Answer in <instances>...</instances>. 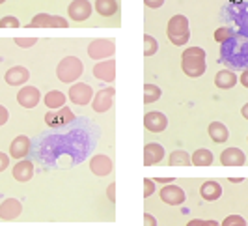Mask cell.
Here are the masks:
<instances>
[{
    "label": "cell",
    "instance_id": "52a82bcc",
    "mask_svg": "<svg viewBox=\"0 0 248 226\" xmlns=\"http://www.w3.org/2000/svg\"><path fill=\"white\" fill-rule=\"evenodd\" d=\"M67 99L73 101L75 105H78V107L90 105L92 99H93V90H92L90 84H84V82H73L69 86V92H67Z\"/></svg>",
    "mask_w": 248,
    "mask_h": 226
},
{
    "label": "cell",
    "instance_id": "8992f818",
    "mask_svg": "<svg viewBox=\"0 0 248 226\" xmlns=\"http://www.w3.org/2000/svg\"><path fill=\"white\" fill-rule=\"evenodd\" d=\"M116 52V43L114 39H107V38H99L93 39L88 43V56L92 60H107V58H112Z\"/></svg>",
    "mask_w": 248,
    "mask_h": 226
},
{
    "label": "cell",
    "instance_id": "74e56055",
    "mask_svg": "<svg viewBox=\"0 0 248 226\" xmlns=\"http://www.w3.org/2000/svg\"><path fill=\"white\" fill-rule=\"evenodd\" d=\"M10 166V155H6L4 151H0V172H4Z\"/></svg>",
    "mask_w": 248,
    "mask_h": 226
},
{
    "label": "cell",
    "instance_id": "277c9868",
    "mask_svg": "<svg viewBox=\"0 0 248 226\" xmlns=\"http://www.w3.org/2000/svg\"><path fill=\"white\" fill-rule=\"evenodd\" d=\"M224 15L230 17L237 26V34L248 39V2H241V0H233L226 6Z\"/></svg>",
    "mask_w": 248,
    "mask_h": 226
},
{
    "label": "cell",
    "instance_id": "f6af8a7d",
    "mask_svg": "<svg viewBox=\"0 0 248 226\" xmlns=\"http://www.w3.org/2000/svg\"><path fill=\"white\" fill-rule=\"evenodd\" d=\"M241 114H243V118L248 120V103L247 105H243V109H241Z\"/></svg>",
    "mask_w": 248,
    "mask_h": 226
},
{
    "label": "cell",
    "instance_id": "3957f363",
    "mask_svg": "<svg viewBox=\"0 0 248 226\" xmlns=\"http://www.w3.org/2000/svg\"><path fill=\"white\" fill-rule=\"evenodd\" d=\"M82 73H84V64L77 56H65L56 65V77L60 82H65V84L77 82Z\"/></svg>",
    "mask_w": 248,
    "mask_h": 226
},
{
    "label": "cell",
    "instance_id": "681fc988",
    "mask_svg": "<svg viewBox=\"0 0 248 226\" xmlns=\"http://www.w3.org/2000/svg\"><path fill=\"white\" fill-rule=\"evenodd\" d=\"M247 140H248V138H247Z\"/></svg>",
    "mask_w": 248,
    "mask_h": 226
},
{
    "label": "cell",
    "instance_id": "d4e9b609",
    "mask_svg": "<svg viewBox=\"0 0 248 226\" xmlns=\"http://www.w3.org/2000/svg\"><path fill=\"white\" fill-rule=\"evenodd\" d=\"M209 137H211L213 142H217V144H224V142H228V138H230V131H228V127L224 126L222 122H213L209 124Z\"/></svg>",
    "mask_w": 248,
    "mask_h": 226
},
{
    "label": "cell",
    "instance_id": "60d3db41",
    "mask_svg": "<svg viewBox=\"0 0 248 226\" xmlns=\"http://www.w3.org/2000/svg\"><path fill=\"white\" fill-rule=\"evenodd\" d=\"M107 196L110 198V202H116V183H110L107 187Z\"/></svg>",
    "mask_w": 248,
    "mask_h": 226
},
{
    "label": "cell",
    "instance_id": "5bb4252c",
    "mask_svg": "<svg viewBox=\"0 0 248 226\" xmlns=\"http://www.w3.org/2000/svg\"><path fill=\"white\" fill-rule=\"evenodd\" d=\"M112 168H114V163H112V159L108 155H93L90 159V170L95 176H108L112 172Z\"/></svg>",
    "mask_w": 248,
    "mask_h": 226
},
{
    "label": "cell",
    "instance_id": "e575fe53",
    "mask_svg": "<svg viewBox=\"0 0 248 226\" xmlns=\"http://www.w3.org/2000/svg\"><path fill=\"white\" fill-rule=\"evenodd\" d=\"M37 43V38H15V45L21 49H30Z\"/></svg>",
    "mask_w": 248,
    "mask_h": 226
},
{
    "label": "cell",
    "instance_id": "cb8c5ba5",
    "mask_svg": "<svg viewBox=\"0 0 248 226\" xmlns=\"http://www.w3.org/2000/svg\"><path fill=\"white\" fill-rule=\"evenodd\" d=\"M237 81H239V77L232 69H220L215 77V84L220 90H232L237 84Z\"/></svg>",
    "mask_w": 248,
    "mask_h": 226
},
{
    "label": "cell",
    "instance_id": "d6a6232c",
    "mask_svg": "<svg viewBox=\"0 0 248 226\" xmlns=\"http://www.w3.org/2000/svg\"><path fill=\"white\" fill-rule=\"evenodd\" d=\"M220 226H247V221L241 215H228Z\"/></svg>",
    "mask_w": 248,
    "mask_h": 226
},
{
    "label": "cell",
    "instance_id": "b9f144b4",
    "mask_svg": "<svg viewBox=\"0 0 248 226\" xmlns=\"http://www.w3.org/2000/svg\"><path fill=\"white\" fill-rule=\"evenodd\" d=\"M239 81H241V84H243L245 88H248V69H245V71H243V75L239 77Z\"/></svg>",
    "mask_w": 248,
    "mask_h": 226
},
{
    "label": "cell",
    "instance_id": "9c48e42d",
    "mask_svg": "<svg viewBox=\"0 0 248 226\" xmlns=\"http://www.w3.org/2000/svg\"><path fill=\"white\" fill-rule=\"evenodd\" d=\"M92 12H93V6L90 0H73L67 6V15L75 23H82V21L90 19Z\"/></svg>",
    "mask_w": 248,
    "mask_h": 226
},
{
    "label": "cell",
    "instance_id": "ffe728a7",
    "mask_svg": "<svg viewBox=\"0 0 248 226\" xmlns=\"http://www.w3.org/2000/svg\"><path fill=\"white\" fill-rule=\"evenodd\" d=\"M164 159V148L159 142H149L144 148V164L146 166H153V164L161 163Z\"/></svg>",
    "mask_w": 248,
    "mask_h": 226
},
{
    "label": "cell",
    "instance_id": "603a6c76",
    "mask_svg": "<svg viewBox=\"0 0 248 226\" xmlns=\"http://www.w3.org/2000/svg\"><path fill=\"white\" fill-rule=\"evenodd\" d=\"M200 194H202V198H203V200L215 202L222 196V187H220V183H218V181H215V179H207V181H203V183H202V187H200Z\"/></svg>",
    "mask_w": 248,
    "mask_h": 226
},
{
    "label": "cell",
    "instance_id": "7a4b0ae2",
    "mask_svg": "<svg viewBox=\"0 0 248 226\" xmlns=\"http://www.w3.org/2000/svg\"><path fill=\"white\" fill-rule=\"evenodd\" d=\"M181 69L186 77H202L207 69L205 64V50L200 47H188L185 52L181 54Z\"/></svg>",
    "mask_w": 248,
    "mask_h": 226
},
{
    "label": "cell",
    "instance_id": "c3c4849f",
    "mask_svg": "<svg viewBox=\"0 0 248 226\" xmlns=\"http://www.w3.org/2000/svg\"><path fill=\"white\" fill-rule=\"evenodd\" d=\"M4 2H6V0H0V4H4Z\"/></svg>",
    "mask_w": 248,
    "mask_h": 226
},
{
    "label": "cell",
    "instance_id": "83f0119b",
    "mask_svg": "<svg viewBox=\"0 0 248 226\" xmlns=\"http://www.w3.org/2000/svg\"><path fill=\"white\" fill-rule=\"evenodd\" d=\"M213 153L209 150H205V148H200L196 150L192 155H190V161L194 166H211L213 164Z\"/></svg>",
    "mask_w": 248,
    "mask_h": 226
},
{
    "label": "cell",
    "instance_id": "e0dca14e",
    "mask_svg": "<svg viewBox=\"0 0 248 226\" xmlns=\"http://www.w3.org/2000/svg\"><path fill=\"white\" fill-rule=\"evenodd\" d=\"M23 213V204L17 198H6L0 204V219L2 221H15Z\"/></svg>",
    "mask_w": 248,
    "mask_h": 226
},
{
    "label": "cell",
    "instance_id": "8fae6325",
    "mask_svg": "<svg viewBox=\"0 0 248 226\" xmlns=\"http://www.w3.org/2000/svg\"><path fill=\"white\" fill-rule=\"evenodd\" d=\"M159 196H161V200L164 202V204H168V206H181V204H185V200H186L185 191L179 187V185H174V183L164 185V187L159 191Z\"/></svg>",
    "mask_w": 248,
    "mask_h": 226
},
{
    "label": "cell",
    "instance_id": "ba28073f",
    "mask_svg": "<svg viewBox=\"0 0 248 226\" xmlns=\"http://www.w3.org/2000/svg\"><path fill=\"white\" fill-rule=\"evenodd\" d=\"M30 26L34 28H67L69 21L60 15H49V13H37L30 21Z\"/></svg>",
    "mask_w": 248,
    "mask_h": 226
},
{
    "label": "cell",
    "instance_id": "d6986e66",
    "mask_svg": "<svg viewBox=\"0 0 248 226\" xmlns=\"http://www.w3.org/2000/svg\"><path fill=\"white\" fill-rule=\"evenodd\" d=\"M245 161H247V155L239 148H226L220 153V163L224 166H243Z\"/></svg>",
    "mask_w": 248,
    "mask_h": 226
},
{
    "label": "cell",
    "instance_id": "bcb514c9",
    "mask_svg": "<svg viewBox=\"0 0 248 226\" xmlns=\"http://www.w3.org/2000/svg\"><path fill=\"white\" fill-rule=\"evenodd\" d=\"M205 226H220V223H217V221H205Z\"/></svg>",
    "mask_w": 248,
    "mask_h": 226
},
{
    "label": "cell",
    "instance_id": "1f68e13d",
    "mask_svg": "<svg viewBox=\"0 0 248 226\" xmlns=\"http://www.w3.org/2000/svg\"><path fill=\"white\" fill-rule=\"evenodd\" d=\"M233 34H235V32H233V28H232V26H218V28L215 30V41L224 43L226 39H230Z\"/></svg>",
    "mask_w": 248,
    "mask_h": 226
},
{
    "label": "cell",
    "instance_id": "ee69618b",
    "mask_svg": "<svg viewBox=\"0 0 248 226\" xmlns=\"http://www.w3.org/2000/svg\"><path fill=\"white\" fill-rule=\"evenodd\" d=\"M155 183H162V185H168V183H172V178H159V179H155Z\"/></svg>",
    "mask_w": 248,
    "mask_h": 226
},
{
    "label": "cell",
    "instance_id": "836d02e7",
    "mask_svg": "<svg viewBox=\"0 0 248 226\" xmlns=\"http://www.w3.org/2000/svg\"><path fill=\"white\" fill-rule=\"evenodd\" d=\"M19 26H21V21L17 17H13V15L0 19V28H19Z\"/></svg>",
    "mask_w": 248,
    "mask_h": 226
},
{
    "label": "cell",
    "instance_id": "d590c367",
    "mask_svg": "<svg viewBox=\"0 0 248 226\" xmlns=\"http://www.w3.org/2000/svg\"><path fill=\"white\" fill-rule=\"evenodd\" d=\"M153 193H155V179H149V178H146V179H144V196H146V198H149Z\"/></svg>",
    "mask_w": 248,
    "mask_h": 226
},
{
    "label": "cell",
    "instance_id": "7c38bea8",
    "mask_svg": "<svg viewBox=\"0 0 248 226\" xmlns=\"http://www.w3.org/2000/svg\"><path fill=\"white\" fill-rule=\"evenodd\" d=\"M93 77L103 81V82H114V79H116V60L107 58V60L97 62L93 65Z\"/></svg>",
    "mask_w": 248,
    "mask_h": 226
},
{
    "label": "cell",
    "instance_id": "7402d4cb",
    "mask_svg": "<svg viewBox=\"0 0 248 226\" xmlns=\"http://www.w3.org/2000/svg\"><path fill=\"white\" fill-rule=\"evenodd\" d=\"M12 172H13V178H15L17 181L26 183V181H30L32 176H34V163L28 161V159H21L19 163L13 166Z\"/></svg>",
    "mask_w": 248,
    "mask_h": 226
},
{
    "label": "cell",
    "instance_id": "7bdbcfd3",
    "mask_svg": "<svg viewBox=\"0 0 248 226\" xmlns=\"http://www.w3.org/2000/svg\"><path fill=\"white\" fill-rule=\"evenodd\" d=\"M186 226H205V221H202V219H192V221H188Z\"/></svg>",
    "mask_w": 248,
    "mask_h": 226
},
{
    "label": "cell",
    "instance_id": "f546056e",
    "mask_svg": "<svg viewBox=\"0 0 248 226\" xmlns=\"http://www.w3.org/2000/svg\"><path fill=\"white\" fill-rule=\"evenodd\" d=\"M162 96V90L157 84H144V103H155Z\"/></svg>",
    "mask_w": 248,
    "mask_h": 226
},
{
    "label": "cell",
    "instance_id": "f1b7e54d",
    "mask_svg": "<svg viewBox=\"0 0 248 226\" xmlns=\"http://www.w3.org/2000/svg\"><path fill=\"white\" fill-rule=\"evenodd\" d=\"M168 163H170V166H188V164H192V161L185 150H175L170 153Z\"/></svg>",
    "mask_w": 248,
    "mask_h": 226
},
{
    "label": "cell",
    "instance_id": "4dcf8cb0",
    "mask_svg": "<svg viewBox=\"0 0 248 226\" xmlns=\"http://www.w3.org/2000/svg\"><path fill=\"white\" fill-rule=\"evenodd\" d=\"M157 50H159L157 39L153 38V36H149V34H146L144 36V56H153Z\"/></svg>",
    "mask_w": 248,
    "mask_h": 226
},
{
    "label": "cell",
    "instance_id": "7dc6e473",
    "mask_svg": "<svg viewBox=\"0 0 248 226\" xmlns=\"http://www.w3.org/2000/svg\"><path fill=\"white\" fill-rule=\"evenodd\" d=\"M230 181H232V183H241V181H243V178H232Z\"/></svg>",
    "mask_w": 248,
    "mask_h": 226
},
{
    "label": "cell",
    "instance_id": "2e32d148",
    "mask_svg": "<svg viewBox=\"0 0 248 226\" xmlns=\"http://www.w3.org/2000/svg\"><path fill=\"white\" fill-rule=\"evenodd\" d=\"M144 126L151 133H162L168 127V118L162 113L151 111V113H146V116H144Z\"/></svg>",
    "mask_w": 248,
    "mask_h": 226
},
{
    "label": "cell",
    "instance_id": "f35d334b",
    "mask_svg": "<svg viewBox=\"0 0 248 226\" xmlns=\"http://www.w3.org/2000/svg\"><path fill=\"white\" fill-rule=\"evenodd\" d=\"M144 4H146L148 8H151V10H159V8H162L164 0H144Z\"/></svg>",
    "mask_w": 248,
    "mask_h": 226
},
{
    "label": "cell",
    "instance_id": "6da1fadb",
    "mask_svg": "<svg viewBox=\"0 0 248 226\" xmlns=\"http://www.w3.org/2000/svg\"><path fill=\"white\" fill-rule=\"evenodd\" d=\"M220 62L232 71L248 69V39L235 32L230 39L220 43Z\"/></svg>",
    "mask_w": 248,
    "mask_h": 226
},
{
    "label": "cell",
    "instance_id": "4fadbf2b",
    "mask_svg": "<svg viewBox=\"0 0 248 226\" xmlns=\"http://www.w3.org/2000/svg\"><path fill=\"white\" fill-rule=\"evenodd\" d=\"M43 99L41 97V92L36 88V86H23L17 94V103L25 109H34L39 105V101Z\"/></svg>",
    "mask_w": 248,
    "mask_h": 226
},
{
    "label": "cell",
    "instance_id": "8d00e7d4",
    "mask_svg": "<svg viewBox=\"0 0 248 226\" xmlns=\"http://www.w3.org/2000/svg\"><path fill=\"white\" fill-rule=\"evenodd\" d=\"M8 120H10V113H8V109H6L4 105H0V127L6 126V124H8Z\"/></svg>",
    "mask_w": 248,
    "mask_h": 226
},
{
    "label": "cell",
    "instance_id": "30bf717a",
    "mask_svg": "<svg viewBox=\"0 0 248 226\" xmlns=\"http://www.w3.org/2000/svg\"><path fill=\"white\" fill-rule=\"evenodd\" d=\"M114 96H116V90L112 88H103L99 90L95 96H93V99H92V109H93V113L97 114H103L107 113V111H110L112 105H114Z\"/></svg>",
    "mask_w": 248,
    "mask_h": 226
},
{
    "label": "cell",
    "instance_id": "ac0fdd59",
    "mask_svg": "<svg viewBox=\"0 0 248 226\" xmlns=\"http://www.w3.org/2000/svg\"><path fill=\"white\" fill-rule=\"evenodd\" d=\"M28 151H30V138L26 135H19V137L13 138L12 144H10V157L12 159L21 161L28 155Z\"/></svg>",
    "mask_w": 248,
    "mask_h": 226
},
{
    "label": "cell",
    "instance_id": "5b68a950",
    "mask_svg": "<svg viewBox=\"0 0 248 226\" xmlns=\"http://www.w3.org/2000/svg\"><path fill=\"white\" fill-rule=\"evenodd\" d=\"M166 34L170 43H174L175 47H183L186 41L190 39V30H188V19L185 15H174L168 21Z\"/></svg>",
    "mask_w": 248,
    "mask_h": 226
},
{
    "label": "cell",
    "instance_id": "ab89813d",
    "mask_svg": "<svg viewBox=\"0 0 248 226\" xmlns=\"http://www.w3.org/2000/svg\"><path fill=\"white\" fill-rule=\"evenodd\" d=\"M144 226H157V219L151 213L144 215Z\"/></svg>",
    "mask_w": 248,
    "mask_h": 226
},
{
    "label": "cell",
    "instance_id": "44dd1931",
    "mask_svg": "<svg viewBox=\"0 0 248 226\" xmlns=\"http://www.w3.org/2000/svg\"><path fill=\"white\" fill-rule=\"evenodd\" d=\"M73 120H75V114L67 107H62V109H58V113H49L45 116V124L50 127L63 126V124H69Z\"/></svg>",
    "mask_w": 248,
    "mask_h": 226
},
{
    "label": "cell",
    "instance_id": "9a60e30c",
    "mask_svg": "<svg viewBox=\"0 0 248 226\" xmlns=\"http://www.w3.org/2000/svg\"><path fill=\"white\" fill-rule=\"evenodd\" d=\"M28 79H30V71L26 69L25 65H13V67H10V69L6 71V75H4L6 84H10V86H21V84H26Z\"/></svg>",
    "mask_w": 248,
    "mask_h": 226
},
{
    "label": "cell",
    "instance_id": "4316f807",
    "mask_svg": "<svg viewBox=\"0 0 248 226\" xmlns=\"http://www.w3.org/2000/svg\"><path fill=\"white\" fill-rule=\"evenodd\" d=\"M95 12L101 17H112L118 13V2L116 0H95Z\"/></svg>",
    "mask_w": 248,
    "mask_h": 226
},
{
    "label": "cell",
    "instance_id": "484cf974",
    "mask_svg": "<svg viewBox=\"0 0 248 226\" xmlns=\"http://www.w3.org/2000/svg\"><path fill=\"white\" fill-rule=\"evenodd\" d=\"M43 101H45V105H47V109H50V111H58V109H62V107H65V94L63 92H60V90H50L49 94L43 97Z\"/></svg>",
    "mask_w": 248,
    "mask_h": 226
}]
</instances>
